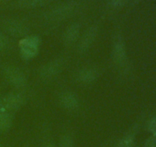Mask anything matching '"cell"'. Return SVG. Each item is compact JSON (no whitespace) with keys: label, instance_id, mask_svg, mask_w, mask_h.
Instances as JSON below:
<instances>
[{"label":"cell","instance_id":"obj_1","mask_svg":"<svg viewBox=\"0 0 156 147\" xmlns=\"http://www.w3.org/2000/svg\"><path fill=\"white\" fill-rule=\"evenodd\" d=\"M40 44L41 40L39 37L35 35L27 36L20 40L18 46L21 58L26 61L35 58L39 51Z\"/></svg>","mask_w":156,"mask_h":147},{"label":"cell","instance_id":"obj_2","mask_svg":"<svg viewBox=\"0 0 156 147\" xmlns=\"http://www.w3.org/2000/svg\"><path fill=\"white\" fill-rule=\"evenodd\" d=\"M65 66V60L62 58H58L49 61L41 67L39 70L40 77L44 81H50L56 77L61 73Z\"/></svg>","mask_w":156,"mask_h":147},{"label":"cell","instance_id":"obj_3","mask_svg":"<svg viewBox=\"0 0 156 147\" xmlns=\"http://www.w3.org/2000/svg\"><path fill=\"white\" fill-rule=\"evenodd\" d=\"M4 75L9 84L15 87L21 88L25 87L27 84V77L22 70L16 67L7 65L3 68Z\"/></svg>","mask_w":156,"mask_h":147},{"label":"cell","instance_id":"obj_4","mask_svg":"<svg viewBox=\"0 0 156 147\" xmlns=\"http://www.w3.org/2000/svg\"><path fill=\"white\" fill-rule=\"evenodd\" d=\"M112 59L114 64L123 67L126 64L127 55L125 44L121 39H117L114 42L112 49Z\"/></svg>","mask_w":156,"mask_h":147},{"label":"cell","instance_id":"obj_5","mask_svg":"<svg viewBox=\"0 0 156 147\" xmlns=\"http://www.w3.org/2000/svg\"><path fill=\"white\" fill-rule=\"evenodd\" d=\"M98 35V27L97 26H91V28L86 31L83 36L79 41L78 44V51L80 54H85L88 51Z\"/></svg>","mask_w":156,"mask_h":147},{"label":"cell","instance_id":"obj_6","mask_svg":"<svg viewBox=\"0 0 156 147\" xmlns=\"http://www.w3.org/2000/svg\"><path fill=\"white\" fill-rule=\"evenodd\" d=\"M24 101L23 95L19 93H9L2 98L3 108L8 110H17L21 108Z\"/></svg>","mask_w":156,"mask_h":147},{"label":"cell","instance_id":"obj_7","mask_svg":"<svg viewBox=\"0 0 156 147\" xmlns=\"http://www.w3.org/2000/svg\"><path fill=\"white\" fill-rule=\"evenodd\" d=\"M59 101L62 108L69 111H73L79 107V97L71 91H65L61 93Z\"/></svg>","mask_w":156,"mask_h":147},{"label":"cell","instance_id":"obj_8","mask_svg":"<svg viewBox=\"0 0 156 147\" xmlns=\"http://www.w3.org/2000/svg\"><path fill=\"white\" fill-rule=\"evenodd\" d=\"M98 77V72L94 67H84L76 74V80L82 84H90Z\"/></svg>","mask_w":156,"mask_h":147},{"label":"cell","instance_id":"obj_9","mask_svg":"<svg viewBox=\"0 0 156 147\" xmlns=\"http://www.w3.org/2000/svg\"><path fill=\"white\" fill-rule=\"evenodd\" d=\"M4 28L9 35L15 37L24 36L27 33V27L18 21H8L5 24Z\"/></svg>","mask_w":156,"mask_h":147},{"label":"cell","instance_id":"obj_10","mask_svg":"<svg viewBox=\"0 0 156 147\" xmlns=\"http://www.w3.org/2000/svg\"><path fill=\"white\" fill-rule=\"evenodd\" d=\"M80 34V26L79 24H73L66 30L63 35V42L66 45L73 44L78 40Z\"/></svg>","mask_w":156,"mask_h":147},{"label":"cell","instance_id":"obj_11","mask_svg":"<svg viewBox=\"0 0 156 147\" xmlns=\"http://www.w3.org/2000/svg\"><path fill=\"white\" fill-rule=\"evenodd\" d=\"M13 117L8 112L2 111L0 113V133H5L12 127Z\"/></svg>","mask_w":156,"mask_h":147},{"label":"cell","instance_id":"obj_12","mask_svg":"<svg viewBox=\"0 0 156 147\" xmlns=\"http://www.w3.org/2000/svg\"><path fill=\"white\" fill-rule=\"evenodd\" d=\"M135 142V137L133 134L125 135L120 139L117 147H133Z\"/></svg>","mask_w":156,"mask_h":147},{"label":"cell","instance_id":"obj_13","mask_svg":"<svg viewBox=\"0 0 156 147\" xmlns=\"http://www.w3.org/2000/svg\"><path fill=\"white\" fill-rule=\"evenodd\" d=\"M47 2V0H20L19 4L24 8H34L41 6Z\"/></svg>","mask_w":156,"mask_h":147},{"label":"cell","instance_id":"obj_14","mask_svg":"<svg viewBox=\"0 0 156 147\" xmlns=\"http://www.w3.org/2000/svg\"><path fill=\"white\" fill-rule=\"evenodd\" d=\"M59 147H74V140L69 134H65L61 136L59 139Z\"/></svg>","mask_w":156,"mask_h":147},{"label":"cell","instance_id":"obj_15","mask_svg":"<svg viewBox=\"0 0 156 147\" xmlns=\"http://www.w3.org/2000/svg\"><path fill=\"white\" fill-rule=\"evenodd\" d=\"M9 44V41L7 37L0 32V51H3L7 48Z\"/></svg>","mask_w":156,"mask_h":147},{"label":"cell","instance_id":"obj_16","mask_svg":"<svg viewBox=\"0 0 156 147\" xmlns=\"http://www.w3.org/2000/svg\"><path fill=\"white\" fill-rule=\"evenodd\" d=\"M148 130L153 136L156 135V118L151 119L148 124Z\"/></svg>","mask_w":156,"mask_h":147},{"label":"cell","instance_id":"obj_17","mask_svg":"<svg viewBox=\"0 0 156 147\" xmlns=\"http://www.w3.org/2000/svg\"><path fill=\"white\" fill-rule=\"evenodd\" d=\"M145 147H156V136H152L146 139Z\"/></svg>","mask_w":156,"mask_h":147},{"label":"cell","instance_id":"obj_18","mask_svg":"<svg viewBox=\"0 0 156 147\" xmlns=\"http://www.w3.org/2000/svg\"><path fill=\"white\" fill-rule=\"evenodd\" d=\"M4 110V108H3L2 98H1V96H0V110Z\"/></svg>","mask_w":156,"mask_h":147},{"label":"cell","instance_id":"obj_19","mask_svg":"<svg viewBox=\"0 0 156 147\" xmlns=\"http://www.w3.org/2000/svg\"><path fill=\"white\" fill-rule=\"evenodd\" d=\"M45 147H56V146H55L54 144H53V143H48L47 145H46Z\"/></svg>","mask_w":156,"mask_h":147},{"label":"cell","instance_id":"obj_20","mask_svg":"<svg viewBox=\"0 0 156 147\" xmlns=\"http://www.w3.org/2000/svg\"><path fill=\"white\" fill-rule=\"evenodd\" d=\"M0 147H2V145H0Z\"/></svg>","mask_w":156,"mask_h":147},{"label":"cell","instance_id":"obj_21","mask_svg":"<svg viewBox=\"0 0 156 147\" xmlns=\"http://www.w3.org/2000/svg\"><path fill=\"white\" fill-rule=\"evenodd\" d=\"M0 1H2V0H0Z\"/></svg>","mask_w":156,"mask_h":147}]
</instances>
